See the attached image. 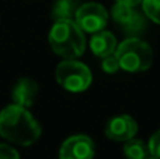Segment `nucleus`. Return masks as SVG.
I'll return each mask as SVG.
<instances>
[{
  "label": "nucleus",
  "instance_id": "obj_1",
  "mask_svg": "<svg viewBox=\"0 0 160 159\" xmlns=\"http://www.w3.org/2000/svg\"><path fill=\"white\" fill-rule=\"evenodd\" d=\"M42 130L28 109L8 104L0 111V137L8 142L30 146L39 140Z\"/></svg>",
  "mask_w": 160,
  "mask_h": 159
},
{
  "label": "nucleus",
  "instance_id": "obj_2",
  "mask_svg": "<svg viewBox=\"0 0 160 159\" xmlns=\"http://www.w3.org/2000/svg\"><path fill=\"white\" fill-rule=\"evenodd\" d=\"M48 41L56 55L76 59L86 51V37L75 20H58L53 23Z\"/></svg>",
  "mask_w": 160,
  "mask_h": 159
},
{
  "label": "nucleus",
  "instance_id": "obj_3",
  "mask_svg": "<svg viewBox=\"0 0 160 159\" xmlns=\"http://www.w3.org/2000/svg\"><path fill=\"white\" fill-rule=\"evenodd\" d=\"M115 56L119 68L131 73L145 72L153 64L152 47L139 37H128L117 45Z\"/></svg>",
  "mask_w": 160,
  "mask_h": 159
},
{
  "label": "nucleus",
  "instance_id": "obj_4",
  "mask_svg": "<svg viewBox=\"0 0 160 159\" xmlns=\"http://www.w3.org/2000/svg\"><path fill=\"white\" fill-rule=\"evenodd\" d=\"M56 82L70 93H82L93 82L91 70L87 65L76 59H65L55 69Z\"/></svg>",
  "mask_w": 160,
  "mask_h": 159
},
{
  "label": "nucleus",
  "instance_id": "obj_5",
  "mask_svg": "<svg viewBox=\"0 0 160 159\" xmlns=\"http://www.w3.org/2000/svg\"><path fill=\"white\" fill-rule=\"evenodd\" d=\"M73 20L83 33L94 34L105 28L108 23V13L102 4L96 2H88L79 6Z\"/></svg>",
  "mask_w": 160,
  "mask_h": 159
},
{
  "label": "nucleus",
  "instance_id": "obj_6",
  "mask_svg": "<svg viewBox=\"0 0 160 159\" xmlns=\"http://www.w3.org/2000/svg\"><path fill=\"white\" fill-rule=\"evenodd\" d=\"M111 16L114 21L118 23L119 27L124 30V33L129 34L131 37H138L146 30V16L135 10L132 6L117 2L112 6Z\"/></svg>",
  "mask_w": 160,
  "mask_h": 159
},
{
  "label": "nucleus",
  "instance_id": "obj_7",
  "mask_svg": "<svg viewBox=\"0 0 160 159\" xmlns=\"http://www.w3.org/2000/svg\"><path fill=\"white\" fill-rule=\"evenodd\" d=\"M96 145L87 135H72L63 141L59 149V159H93Z\"/></svg>",
  "mask_w": 160,
  "mask_h": 159
},
{
  "label": "nucleus",
  "instance_id": "obj_8",
  "mask_svg": "<svg viewBox=\"0 0 160 159\" xmlns=\"http://www.w3.org/2000/svg\"><path fill=\"white\" fill-rule=\"evenodd\" d=\"M138 132V123L128 114H119L112 117L105 126V135L117 142H127L135 138Z\"/></svg>",
  "mask_w": 160,
  "mask_h": 159
},
{
  "label": "nucleus",
  "instance_id": "obj_9",
  "mask_svg": "<svg viewBox=\"0 0 160 159\" xmlns=\"http://www.w3.org/2000/svg\"><path fill=\"white\" fill-rule=\"evenodd\" d=\"M38 95V85L35 80L30 78H21L16 83L13 92H11V99L13 103L24 109H30L34 104Z\"/></svg>",
  "mask_w": 160,
  "mask_h": 159
},
{
  "label": "nucleus",
  "instance_id": "obj_10",
  "mask_svg": "<svg viewBox=\"0 0 160 159\" xmlns=\"http://www.w3.org/2000/svg\"><path fill=\"white\" fill-rule=\"evenodd\" d=\"M117 45L118 42H117L115 35L105 30L97 31L90 38V49L98 58H104V56L114 54L117 49Z\"/></svg>",
  "mask_w": 160,
  "mask_h": 159
},
{
  "label": "nucleus",
  "instance_id": "obj_11",
  "mask_svg": "<svg viewBox=\"0 0 160 159\" xmlns=\"http://www.w3.org/2000/svg\"><path fill=\"white\" fill-rule=\"evenodd\" d=\"M79 8V0H56L52 6L51 17L53 21L58 20H73Z\"/></svg>",
  "mask_w": 160,
  "mask_h": 159
},
{
  "label": "nucleus",
  "instance_id": "obj_12",
  "mask_svg": "<svg viewBox=\"0 0 160 159\" xmlns=\"http://www.w3.org/2000/svg\"><path fill=\"white\" fill-rule=\"evenodd\" d=\"M124 156L125 159H149L150 158V152L148 145L143 142L142 140H132L127 141L124 144Z\"/></svg>",
  "mask_w": 160,
  "mask_h": 159
},
{
  "label": "nucleus",
  "instance_id": "obj_13",
  "mask_svg": "<svg viewBox=\"0 0 160 159\" xmlns=\"http://www.w3.org/2000/svg\"><path fill=\"white\" fill-rule=\"evenodd\" d=\"M142 10L148 18L160 25V0H143Z\"/></svg>",
  "mask_w": 160,
  "mask_h": 159
},
{
  "label": "nucleus",
  "instance_id": "obj_14",
  "mask_svg": "<svg viewBox=\"0 0 160 159\" xmlns=\"http://www.w3.org/2000/svg\"><path fill=\"white\" fill-rule=\"evenodd\" d=\"M101 68L105 73H110V75L111 73H117L121 69V68H119V62L115 56V52L101 58Z\"/></svg>",
  "mask_w": 160,
  "mask_h": 159
},
{
  "label": "nucleus",
  "instance_id": "obj_15",
  "mask_svg": "<svg viewBox=\"0 0 160 159\" xmlns=\"http://www.w3.org/2000/svg\"><path fill=\"white\" fill-rule=\"evenodd\" d=\"M148 148H149L150 156L160 159V130H158V131L150 137L149 142H148Z\"/></svg>",
  "mask_w": 160,
  "mask_h": 159
},
{
  "label": "nucleus",
  "instance_id": "obj_16",
  "mask_svg": "<svg viewBox=\"0 0 160 159\" xmlns=\"http://www.w3.org/2000/svg\"><path fill=\"white\" fill-rule=\"evenodd\" d=\"M0 159H21L18 152L7 144H0Z\"/></svg>",
  "mask_w": 160,
  "mask_h": 159
},
{
  "label": "nucleus",
  "instance_id": "obj_17",
  "mask_svg": "<svg viewBox=\"0 0 160 159\" xmlns=\"http://www.w3.org/2000/svg\"><path fill=\"white\" fill-rule=\"evenodd\" d=\"M118 3H124V4H128V6H132V7H136V6L142 4L143 0H117Z\"/></svg>",
  "mask_w": 160,
  "mask_h": 159
},
{
  "label": "nucleus",
  "instance_id": "obj_18",
  "mask_svg": "<svg viewBox=\"0 0 160 159\" xmlns=\"http://www.w3.org/2000/svg\"><path fill=\"white\" fill-rule=\"evenodd\" d=\"M149 159H156V158H152V156H150V158H149Z\"/></svg>",
  "mask_w": 160,
  "mask_h": 159
}]
</instances>
